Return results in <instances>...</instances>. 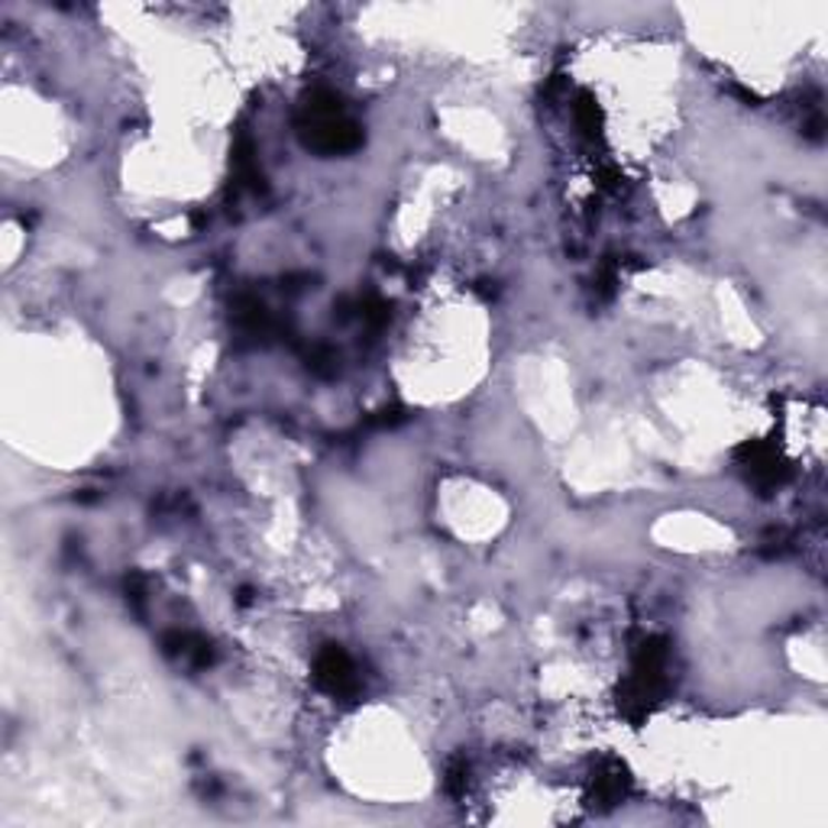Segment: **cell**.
<instances>
[{
    "label": "cell",
    "mask_w": 828,
    "mask_h": 828,
    "mask_svg": "<svg viewBox=\"0 0 828 828\" xmlns=\"http://www.w3.org/2000/svg\"><path fill=\"white\" fill-rule=\"evenodd\" d=\"M314 680L331 696H353L356 686H359L356 682V670H353V660L343 654L341 647L321 650V657L314 664Z\"/></svg>",
    "instance_id": "1"
},
{
    "label": "cell",
    "mask_w": 828,
    "mask_h": 828,
    "mask_svg": "<svg viewBox=\"0 0 828 828\" xmlns=\"http://www.w3.org/2000/svg\"><path fill=\"white\" fill-rule=\"evenodd\" d=\"M741 463L748 466V473L761 483V486H779L786 480V466L779 463L777 450L767 443H744L738 450Z\"/></svg>",
    "instance_id": "2"
}]
</instances>
